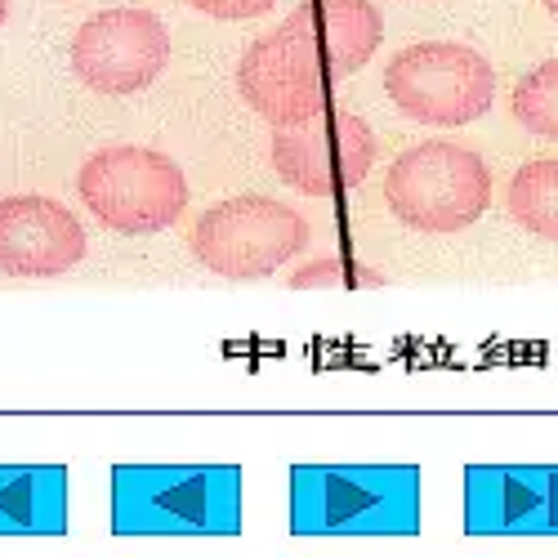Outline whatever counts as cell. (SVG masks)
Masks as SVG:
<instances>
[{
    "label": "cell",
    "mask_w": 558,
    "mask_h": 558,
    "mask_svg": "<svg viewBox=\"0 0 558 558\" xmlns=\"http://www.w3.org/2000/svg\"><path fill=\"white\" fill-rule=\"evenodd\" d=\"M117 536H238V464H121L112 470Z\"/></svg>",
    "instance_id": "cell-1"
},
{
    "label": "cell",
    "mask_w": 558,
    "mask_h": 558,
    "mask_svg": "<svg viewBox=\"0 0 558 558\" xmlns=\"http://www.w3.org/2000/svg\"><path fill=\"white\" fill-rule=\"evenodd\" d=\"M295 536H415L421 470L415 464H300L291 470Z\"/></svg>",
    "instance_id": "cell-2"
},
{
    "label": "cell",
    "mask_w": 558,
    "mask_h": 558,
    "mask_svg": "<svg viewBox=\"0 0 558 558\" xmlns=\"http://www.w3.org/2000/svg\"><path fill=\"white\" fill-rule=\"evenodd\" d=\"M336 59L322 40L308 0L268 36H259L238 63V95L268 125H300L331 99Z\"/></svg>",
    "instance_id": "cell-3"
},
{
    "label": "cell",
    "mask_w": 558,
    "mask_h": 558,
    "mask_svg": "<svg viewBox=\"0 0 558 558\" xmlns=\"http://www.w3.org/2000/svg\"><path fill=\"white\" fill-rule=\"evenodd\" d=\"M385 202L393 219L415 232H460L483 219L492 202V174L474 148L429 138L389 166Z\"/></svg>",
    "instance_id": "cell-4"
},
{
    "label": "cell",
    "mask_w": 558,
    "mask_h": 558,
    "mask_svg": "<svg viewBox=\"0 0 558 558\" xmlns=\"http://www.w3.org/2000/svg\"><path fill=\"white\" fill-rule=\"evenodd\" d=\"M76 193L104 228L125 232V238L166 232L189 210V179L179 161L138 144L95 153L81 166Z\"/></svg>",
    "instance_id": "cell-5"
},
{
    "label": "cell",
    "mask_w": 558,
    "mask_h": 558,
    "mask_svg": "<svg viewBox=\"0 0 558 558\" xmlns=\"http://www.w3.org/2000/svg\"><path fill=\"white\" fill-rule=\"evenodd\" d=\"M385 95L415 125H470L496 99L492 63L460 40H421L385 68Z\"/></svg>",
    "instance_id": "cell-6"
},
{
    "label": "cell",
    "mask_w": 558,
    "mask_h": 558,
    "mask_svg": "<svg viewBox=\"0 0 558 558\" xmlns=\"http://www.w3.org/2000/svg\"><path fill=\"white\" fill-rule=\"evenodd\" d=\"M308 246V223L300 210H291L277 197H228L210 206L193 223V255L228 277V282H255L282 264H291Z\"/></svg>",
    "instance_id": "cell-7"
},
{
    "label": "cell",
    "mask_w": 558,
    "mask_h": 558,
    "mask_svg": "<svg viewBox=\"0 0 558 558\" xmlns=\"http://www.w3.org/2000/svg\"><path fill=\"white\" fill-rule=\"evenodd\" d=\"M376 166V134L353 108H322L300 125H272V170L304 197H340Z\"/></svg>",
    "instance_id": "cell-8"
},
{
    "label": "cell",
    "mask_w": 558,
    "mask_h": 558,
    "mask_svg": "<svg viewBox=\"0 0 558 558\" xmlns=\"http://www.w3.org/2000/svg\"><path fill=\"white\" fill-rule=\"evenodd\" d=\"M170 59V32L153 10H104L76 27L68 63L95 95H138Z\"/></svg>",
    "instance_id": "cell-9"
},
{
    "label": "cell",
    "mask_w": 558,
    "mask_h": 558,
    "mask_svg": "<svg viewBox=\"0 0 558 558\" xmlns=\"http://www.w3.org/2000/svg\"><path fill=\"white\" fill-rule=\"evenodd\" d=\"M464 532L558 536V464H474L464 470Z\"/></svg>",
    "instance_id": "cell-10"
},
{
    "label": "cell",
    "mask_w": 558,
    "mask_h": 558,
    "mask_svg": "<svg viewBox=\"0 0 558 558\" xmlns=\"http://www.w3.org/2000/svg\"><path fill=\"white\" fill-rule=\"evenodd\" d=\"M85 259V228L54 197L0 202V272L5 277H59Z\"/></svg>",
    "instance_id": "cell-11"
},
{
    "label": "cell",
    "mask_w": 558,
    "mask_h": 558,
    "mask_svg": "<svg viewBox=\"0 0 558 558\" xmlns=\"http://www.w3.org/2000/svg\"><path fill=\"white\" fill-rule=\"evenodd\" d=\"M68 470L63 464H0V536H63Z\"/></svg>",
    "instance_id": "cell-12"
},
{
    "label": "cell",
    "mask_w": 558,
    "mask_h": 558,
    "mask_svg": "<svg viewBox=\"0 0 558 558\" xmlns=\"http://www.w3.org/2000/svg\"><path fill=\"white\" fill-rule=\"evenodd\" d=\"M313 23L336 59V76H353L385 40V19L371 0H308Z\"/></svg>",
    "instance_id": "cell-13"
},
{
    "label": "cell",
    "mask_w": 558,
    "mask_h": 558,
    "mask_svg": "<svg viewBox=\"0 0 558 558\" xmlns=\"http://www.w3.org/2000/svg\"><path fill=\"white\" fill-rule=\"evenodd\" d=\"M509 215L545 242H558V157L519 166L509 179Z\"/></svg>",
    "instance_id": "cell-14"
},
{
    "label": "cell",
    "mask_w": 558,
    "mask_h": 558,
    "mask_svg": "<svg viewBox=\"0 0 558 558\" xmlns=\"http://www.w3.org/2000/svg\"><path fill=\"white\" fill-rule=\"evenodd\" d=\"M514 117L541 138H558V59L536 63L514 89Z\"/></svg>",
    "instance_id": "cell-15"
},
{
    "label": "cell",
    "mask_w": 558,
    "mask_h": 558,
    "mask_svg": "<svg viewBox=\"0 0 558 558\" xmlns=\"http://www.w3.org/2000/svg\"><path fill=\"white\" fill-rule=\"evenodd\" d=\"M189 5L206 19H223V23H242V19H259L268 14L277 0H189Z\"/></svg>",
    "instance_id": "cell-16"
},
{
    "label": "cell",
    "mask_w": 558,
    "mask_h": 558,
    "mask_svg": "<svg viewBox=\"0 0 558 558\" xmlns=\"http://www.w3.org/2000/svg\"><path fill=\"white\" fill-rule=\"evenodd\" d=\"M340 282H344V268L336 259H317V264H308V268H300L291 277L295 291H304V287H340Z\"/></svg>",
    "instance_id": "cell-17"
},
{
    "label": "cell",
    "mask_w": 558,
    "mask_h": 558,
    "mask_svg": "<svg viewBox=\"0 0 558 558\" xmlns=\"http://www.w3.org/2000/svg\"><path fill=\"white\" fill-rule=\"evenodd\" d=\"M541 5H545V10H549V14L558 19V0H541Z\"/></svg>",
    "instance_id": "cell-18"
},
{
    "label": "cell",
    "mask_w": 558,
    "mask_h": 558,
    "mask_svg": "<svg viewBox=\"0 0 558 558\" xmlns=\"http://www.w3.org/2000/svg\"><path fill=\"white\" fill-rule=\"evenodd\" d=\"M10 19V0H0V23H5Z\"/></svg>",
    "instance_id": "cell-19"
}]
</instances>
